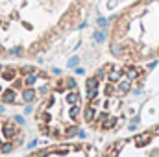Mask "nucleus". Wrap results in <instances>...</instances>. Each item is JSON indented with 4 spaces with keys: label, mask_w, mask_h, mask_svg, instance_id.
<instances>
[{
    "label": "nucleus",
    "mask_w": 159,
    "mask_h": 157,
    "mask_svg": "<svg viewBox=\"0 0 159 157\" xmlns=\"http://www.w3.org/2000/svg\"><path fill=\"white\" fill-rule=\"evenodd\" d=\"M41 72L28 67H4L0 65V102L2 104H26L35 98V81Z\"/></svg>",
    "instance_id": "4"
},
{
    "label": "nucleus",
    "mask_w": 159,
    "mask_h": 157,
    "mask_svg": "<svg viewBox=\"0 0 159 157\" xmlns=\"http://www.w3.org/2000/svg\"><path fill=\"white\" fill-rule=\"evenodd\" d=\"M106 155L119 157H159V126L119 141L106 150Z\"/></svg>",
    "instance_id": "5"
},
{
    "label": "nucleus",
    "mask_w": 159,
    "mask_h": 157,
    "mask_svg": "<svg viewBox=\"0 0 159 157\" xmlns=\"http://www.w3.org/2000/svg\"><path fill=\"white\" fill-rule=\"evenodd\" d=\"M113 52L143 61L159 54V0H141L113 26Z\"/></svg>",
    "instance_id": "2"
},
{
    "label": "nucleus",
    "mask_w": 159,
    "mask_h": 157,
    "mask_svg": "<svg viewBox=\"0 0 159 157\" xmlns=\"http://www.w3.org/2000/svg\"><path fill=\"white\" fill-rule=\"evenodd\" d=\"M80 91L72 78H61L37 111L39 129L56 139H67L80 126Z\"/></svg>",
    "instance_id": "3"
},
{
    "label": "nucleus",
    "mask_w": 159,
    "mask_h": 157,
    "mask_svg": "<svg viewBox=\"0 0 159 157\" xmlns=\"http://www.w3.org/2000/svg\"><path fill=\"white\" fill-rule=\"evenodd\" d=\"M143 70L135 65H104L87 79L85 120L91 128L107 131L117 128L124 117V100L143 79Z\"/></svg>",
    "instance_id": "1"
},
{
    "label": "nucleus",
    "mask_w": 159,
    "mask_h": 157,
    "mask_svg": "<svg viewBox=\"0 0 159 157\" xmlns=\"http://www.w3.org/2000/svg\"><path fill=\"white\" fill-rule=\"evenodd\" d=\"M17 139H19L17 126L7 118H0V152H9L15 146Z\"/></svg>",
    "instance_id": "6"
},
{
    "label": "nucleus",
    "mask_w": 159,
    "mask_h": 157,
    "mask_svg": "<svg viewBox=\"0 0 159 157\" xmlns=\"http://www.w3.org/2000/svg\"><path fill=\"white\" fill-rule=\"evenodd\" d=\"M91 146H56V150H44L37 152L35 155H93L94 152L89 150Z\"/></svg>",
    "instance_id": "7"
}]
</instances>
